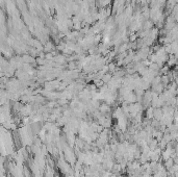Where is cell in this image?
Wrapping results in <instances>:
<instances>
[{
    "label": "cell",
    "mask_w": 178,
    "mask_h": 177,
    "mask_svg": "<svg viewBox=\"0 0 178 177\" xmlns=\"http://www.w3.org/2000/svg\"><path fill=\"white\" fill-rule=\"evenodd\" d=\"M174 163H175L174 158H169L168 160H166V161H164V168H167V169H169V170H170L171 168H172L173 166L175 165Z\"/></svg>",
    "instance_id": "cell-1"
}]
</instances>
